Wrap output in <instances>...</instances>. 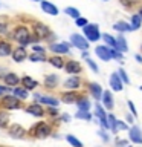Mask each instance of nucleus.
<instances>
[{
  "mask_svg": "<svg viewBox=\"0 0 142 147\" xmlns=\"http://www.w3.org/2000/svg\"><path fill=\"white\" fill-rule=\"evenodd\" d=\"M52 132H54L52 123H48V121L41 119V121L35 123L32 126V129L29 130V135L32 138H35V140H46V138H49L52 135Z\"/></svg>",
  "mask_w": 142,
  "mask_h": 147,
  "instance_id": "obj_1",
  "label": "nucleus"
},
{
  "mask_svg": "<svg viewBox=\"0 0 142 147\" xmlns=\"http://www.w3.org/2000/svg\"><path fill=\"white\" fill-rule=\"evenodd\" d=\"M0 107L6 110H17V109H23L25 104H23L20 98H17L11 92V94H5L3 96H0Z\"/></svg>",
  "mask_w": 142,
  "mask_h": 147,
  "instance_id": "obj_2",
  "label": "nucleus"
},
{
  "mask_svg": "<svg viewBox=\"0 0 142 147\" xmlns=\"http://www.w3.org/2000/svg\"><path fill=\"white\" fill-rule=\"evenodd\" d=\"M82 29V35L86 37L87 40L90 41V43H96V41L101 40V31H99V26L96 25V23H87L84 28H81Z\"/></svg>",
  "mask_w": 142,
  "mask_h": 147,
  "instance_id": "obj_3",
  "label": "nucleus"
},
{
  "mask_svg": "<svg viewBox=\"0 0 142 147\" xmlns=\"http://www.w3.org/2000/svg\"><path fill=\"white\" fill-rule=\"evenodd\" d=\"M32 34L35 37H38L40 40H48L49 35L52 34V31H50V28L48 25H44L43 22H34V25H32Z\"/></svg>",
  "mask_w": 142,
  "mask_h": 147,
  "instance_id": "obj_4",
  "label": "nucleus"
},
{
  "mask_svg": "<svg viewBox=\"0 0 142 147\" xmlns=\"http://www.w3.org/2000/svg\"><path fill=\"white\" fill-rule=\"evenodd\" d=\"M70 41H52L49 43V51L52 54H58V55H67L70 54Z\"/></svg>",
  "mask_w": 142,
  "mask_h": 147,
  "instance_id": "obj_5",
  "label": "nucleus"
},
{
  "mask_svg": "<svg viewBox=\"0 0 142 147\" xmlns=\"http://www.w3.org/2000/svg\"><path fill=\"white\" fill-rule=\"evenodd\" d=\"M29 34H31V29H29V28H27L26 25H17L11 32H9V38L18 43L20 40L26 38V37L29 35Z\"/></svg>",
  "mask_w": 142,
  "mask_h": 147,
  "instance_id": "obj_6",
  "label": "nucleus"
},
{
  "mask_svg": "<svg viewBox=\"0 0 142 147\" xmlns=\"http://www.w3.org/2000/svg\"><path fill=\"white\" fill-rule=\"evenodd\" d=\"M23 109H25L26 113H29V115H32V117H35V118L46 117V109L43 107V104H41V103H38V101H34V103L25 106Z\"/></svg>",
  "mask_w": 142,
  "mask_h": 147,
  "instance_id": "obj_7",
  "label": "nucleus"
},
{
  "mask_svg": "<svg viewBox=\"0 0 142 147\" xmlns=\"http://www.w3.org/2000/svg\"><path fill=\"white\" fill-rule=\"evenodd\" d=\"M70 45L73 46V48L80 49V51H87L89 46H90V41L81 34H72L70 35Z\"/></svg>",
  "mask_w": 142,
  "mask_h": 147,
  "instance_id": "obj_8",
  "label": "nucleus"
},
{
  "mask_svg": "<svg viewBox=\"0 0 142 147\" xmlns=\"http://www.w3.org/2000/svg\"><path fill=\"white\" fill-rule=\"evenodd\" d=\"M6 130H8V135L14 138V140H23L27 135V130L23 126H20V124H9V127Z\"/></svg>",
  "mask_w": 142,
  "mask_h": 147,
  "instance_id": "obj_9",
  "label": "nucleus"
},
{
  "mask_svg": "<svg viewBox=\"0 0 142 147\" xmlns=\"http://www.w3.org/2000/svg\"><path fill=\"white\" fill-rule=\"evenodd\" d=\"M63 87L70 90H80L82 87V78L80 75H70L63 81Z\"/></svg>",
  "mask_w": 142,
  "mask_h": 147,
  "instance_id": "obj_10",
  "label": "nucleus"
},
{
  "mask_svg": "<svg viewBox=\"0 0 142 147\" xmlns=\"http://www.w3.org/2000/svg\"><path fill=\"white\" fill-rule=\"evenodd\" d=\"M64 71H66L69 75H80L82 74V64L76 60H66L64 63Z\"/></svg>",
  "mask_w": 142,
  "mask_h": 147,
  "instance_id": "obj_11",
  "label": "nucleus"
},
{
  "mask_svg": "<svg viewBox=\"0 0 142 147\" xmlns=\"http://www.w3.org/2000/svg\"><path fill=\"white\" fill-rule=\"evenodd\" d=\"M80 90H70V89H66L64 92H61L60 95V101L64 104H75L76 100L80 98Z\"/></svg>",
  "mask_w": 142,
  "mask_h": 147,
  "instance_id": "obj_12",
  "label": "nucleus"
},
{
  "mask_svg": "<svg viewBox=\"0 0 142 147\" xmlns=\"http://www.w3.org/2000/svg\"><path fill=\"white\" fill-rule=\"evenodd\" d=\"M128 140L133 144H142V129L137 124H131L128 127Z\"/></svg>",
  "mask_w": 142,
  "mask_h": 147,
  "instance_id": "obj_13",
  "label": "nucleus"
},
{
  "mask_svg": "<svg viewBox=\"0 0 142 147\" xmlns=\"http://www.w3.org/2000/svg\"><path fill=\"white\" fill-rule=\"evenodd\" d=\"M27 55H29V52H27L26 46L18 45V46H15V48H12L11 57H12V60H14L15 63H23V61L27 58Z\"/></svg>",
  "mask_w": 142,
  "mask_h": 147,
  "instance_id": "obj_14",
  "label": "nucleus"
},
{
  "mask_svg": "<svg viewBox=\"0 0 142 147\" xmlns=\"http://www.w3.org/2000/svg\"><path fill=\"white\" fill-rule=\"evenodd\" d=\"M110 49H112V48H110V46H107V45H98V46L95 48V54H96V57H98L101 61L107 63V61H110V60H113Z\"/></svg>",
  "mask_w": 142,
  "mask_h": 147,
  "instance_id": "obj_15",
  "label": "nucleus"
},
{
  "mask_svg": "<svg viewBox=\"0 0 142 147\" xmlns=\"http://www.w3.org/2000/svg\"><path fill=\"white\" fill-rule=\"evenodd\" d=\"M87 92H89V95L93 98L95 101H99L101 96H102V86L99 84V83H95V81H89L87 83Z\"/></svg>",
  "mask_w": 142,
  "mask_h": 147,
  "instance_id": "obj_16",
  "label": "nucleus"
},
{
  "mask_svg": "<svg viewBox=\"0 0 142 147\" xmlns=\"http://www.w3.org/2000/svg\"><path fill=\"white\" fill-rule=\"evenodd\" d=\"M34 101H38L43 106H60V101L54 95H41V94H34Z\"/></svg>",
  "mask_w": 142,
  "mask_h": 147,
  "instance_id": "obj_17",
  "label": "nucleus"
},
{
  "mask_svg": "<svg viewBox=\"0 0 142 147\" xmlns=\"http://www.w3.org/2000/svg\"><path fill=\"white\" fill-rule=\"evenodd\" d=\"M109 84H110V89L113 92H122L124 90V81L121 80V77H119L118 72H113L110 74V78H109Z\"/></svg>",
  "mask_w": 142,
  "mask_h": 147,
  "instance_id": "obj_18",
  "label": "nucleus"
},
{
  "mask_svg": "<svg viewBox=\"0 0 142 147\" xmlns=\"http://www.w3.org/2000/svg\"><path fill=\"white\" fill-rule=\"evenodd\" d=\"M101 104L105 107V110H113L115 109V98H113V90H102V96H101Z\"/></svg>",
  "mask_w": 142,
  "mask_h": 147,
  "instance_id": "obj_19",
  "label": "nucleus"
},
{
  "mask_svg": "<svg viewBox=\"0 0 142 147\" xmlns=\"http://www.w3.org/2000/svg\"><path fill=\"white\" fill-rule=\"evenodd\" d=\"M20 86H23L25 89H27V90H35L37 87L40 86V83L37 81V80H34L32 77H29V75H23L21 78H20Z\"/></svg>",
  "mask_w": 142,
  "mask_h": 147,
  "instance_id": "obj_20",
  "label": "nucleus"
},
{
  "mask_svg": "<svg viewBox=\"0 0 142 147\" xmlns=\"http://www.w3.org/2000/svg\"><path fill=\"white\" fill-rule=\"evenodd\" d=\"M41 11H43L44 14H48V16H52V17H57L60 14V9L55 6L54 3L48 2V0H41Z\"/></svg>",
  "mask_w": 142,
  "mask_h": 147,
  "instance_id": "obj_21",
  "label": "nucleus"
},
{
  "mask_svg": "<svg viewBox=\"0 0 142 147\" xmlns=\"http://www.w3.org/2000/svg\"><path fill=\"white\" fill-rule=\"evenodd\" d=\"M58 84H60V77L57 75V74H48V75L44 77L43 86L46 87V89L52 90V89H55Z\"/></svg>",
  "mask_w": 142,
  "mask_h": 147,
  "instance_id": "obj_22",
  "label": "nucleus"
},
{
  "mask_svg": "<svg viewBox=\"0 0 142 147\" xmlns=\"http://www.w3.org/2000/svg\"><path fill=\"white\" fill-rule=\"evenodd\" d=\"M3 83L6 86H9V87H15V86L20 84V77H18L15 72L8 71L6 74H5V77H3Z\"/></svg>",
  "mask_w": 142,
  "mask_h": 147,
  "instance_id": "obj_23",
  "label": "nucleus"
},
{
  "mask_svg": "<svg viewBox=\"0 0 142 147\" xmlns=\"http://www.w3.org/2000/svg\"><path fill=\"white\" fill-rule=\"evenodd\" d=\"M50 66H54L55 69H64V63L66 60L63 58V55H58V54H52L50 57H48V61Z\"/></svg>",
  "mask_w": 142,
  "mask_h": 147,
  "instance_id": "obj_24",
  "label": "nucleus"
},
{
  "mask_svg": "<svg viewBox=\"0 0 142 147\" xmlns=\"http://www.w3.org/2000/svg\"><path fill=\"white\" fill-rule=\"evenodd\" d=\"M12 48L14 46L11 45V41L5 40V38H0V57L5 58V57H9L12 52Z\"/></svg>",
  "mask_w": 142,
  "mask_h": 147,
  "instance_id": "obj_25",
  "label": "nucleus"
},
{
  "mask_svg": "<svg viewBox=\"0 0 142 147\" xmlns=\"http://www.w3.org/2000/svg\"><path fill=\"white\" fill-rule=\"evenodd\" d=\"M113 29L116 32H121V34H125V32H131V25L125 20H118L116 23L113 25Z\"/></svg>",
  "mask_w": 142,
  "mask_h": 147,
  "instance_id": "obj_26",
  "label": "nucleus"
},
{
  "mask_svg": "<svg viewBox=\"0 0 142 147\" xmlns=\"http://www.w3.org/2000/svg\"><path fill=\"white\" fill-rule=\"evenodd\" d=\"M115 48L118 51H121V52H124V54L128 51V41L121 32H118V35H116V46H115Z\"/></svg>",
  "mask_w": 142,
  "mask_h": 147,
  "instance_id": "obj_27",
  "label": "nucleus"
},
{
  "mask_svg": "<svg viewBox=\"0 0 142 147\" xmlns=\"http://www.w3.org/2000/svg\"><path fill=\"white\" fill-rule=\"evenodd\" d=\"M75 104H76L78 110H90L92 109V101L86 95H80V98L76 100Z\"/></svg>",
  "mask_w": 142,
  "mask_h": 147,
  "instance_id": "obj_28",
  "label": "nucleus"
},
{
  "mask_svg": "<svg viewBox=\"0 0 142 147\" xmlns=\"http://www.w3.org/2000/svg\"><path fill=\"white\" fill-rule=\"evenodd\" d=\"M12 94L17 96V98H20L21 101H26L27 98H29V90L25 89L23 86H15L12 87Z\"/></svg>",
  "mask_w": 142,
  "mask_h": 147,
  "instance_id": "obj_29",
  "label": "nucleus"
},
{
  "mask_svg": "<svg viewBox=\"0 0 142 147\" xmlns=\"http://www.w3.org/2000/svg\"><path fill=\"white\" fill-rule=\"evenodd\" d=\"M11 124V117H9L8 110L0 107V129H8Z\"/></svg>",
  "mask_w": 142,
  "mask_h": 147,
  "instance_id": "obj_30",
  "label": "nucleus"
},
{
  "mask_svg": "<svg viewBox=\"0 0 142 147\" xmlns=\"http://www.w3.org/2000/svg\"><path fill=\"white\" fill-rule=\"evenodd\" d=\"M27 60L32 63H46L48 61V55L41 54V52H31L27 55Z\"/></svg>",
  "mask_w": 142,
  "mask_h": 147,
  "instance_id": "obj_31",
  "label": "nucleus"
},
{
  "mask_svg": "<svg viewBox=\"0 0 142 147\" xmlns=\"http://www.w3.org/2000/svg\"><path fill=\"white\" fill-rule=\"evenodd\" d=\"M131 25V29L133 31H137V29H141L142 28V18H141V16L139 14H133V16L130 17V22H128Z\"/></svg>",
  "mask_w": 142,
  "mask_h": 147,
  "instance_id": "obj_32",
  "label": "nucleus"
},
{
  "mask_svg": "<svg viewBox=\"0 0 142 147\" xmlns=\"http://www.w3.org/2000/svg\"><path fill=\"white\" fill-rule=\"evenodd\" d=\"M73 117L76 119H82V121H92L93 119V115H92L90 110H76V113Z\"/></svg>",
  "mask_w": 142,
  "mask_h": 147,
  "instance_id": "obj_33",
  "label": "nucleus"
},
{
  "mask_svg": "<svg viewBox=\"0 0 142 147\" xmlns=\"http://www.w3.org/2000/svg\"><path fill=\"white\" fill-rule=\"evenodd\" d=\"M101 38H102L104 45L110 46V48H115V46H116V37H113L112 34H109V32H104V34L101 35Z\"/></svg>",
  "mask_w": 142,
  "mask_h": 147,
  "instance_id": "obj_34",
  "label": "nucleus"
},
{
  "mask_svg": "<svg viewBox=\"0 0 142 147\" xmlns=\"http://www.w3.org/2000/svg\"><path fill=\"white\" fill-rule=\"evenodd\" d=\"M46 109V117H49V118H58L60 117V110H58V106H48V107H44Z\"/></svg>",
  "mask_w": 142,
  "mask_h": 147,
  "instance_id": "obj_35",
  "label": "nucleus"
},
{
  "mask_svg": "<svg viewBox=\"0 0 142 147\" xmlns=\"http://www.w3.org/2000/svg\"><path fill=\"white\" fill-rule=\"evenodd\" d=\"M64 14H66V16H69L70 18H73V20H75V18H78V17L81 16L80 9L75 8V6H67V8H64Z\"/></svg>",
  "mask_w": 142,
  "mask_h": 147,
  "instance_id": "obj_36",
  "label": "nucleus"
},
{
  "mask_svg": "<svg viewBox=\"0 0 142 147\" xmlns=\"http://www.w3.org/2000/svg\"><path fill=\"white\" fill-rule=\"evenodd\" d=\"M130 124L127 121H122V119H116V133L118 132H127Z\"/></svg>",
  "mask_w": 142,
  "mask_h": 147,
  "instance_id": "obj_37",
  "label": "nucleus"
},
{
  "mask_svg": "<svg viewBox=\"0 0 142 147\" xmlns=\"http://www.w3.org/2000/svg\"><path fill=\"white\" fill-rule=\"evenodd\" d=\"M107 119H109V124H110V132L112 133H116V117L113 113H107Z\"/></svg>",
  "mask_w": 142,
  "mask_h": 147,
  "instance_id": "obj_38",
  "label": "nucleus"
},
{
  "mask_svg": "<svg viewBox=\"0 0 142 147\" xmlns=\"http://www.w3.org/2000/svg\"><path fill=\"white\" fill-rule=\"evenodd\" d=\"M66 141L70 146H73V147H82V142L78 140L76 136H73V135H66Z\"/></svg>",
  "mask_w": 142,
  "mask_h": 147,
  "instance_id": "obj_39",
  "label": "nucleus"
},
{
  "mask_svg": "<svg viewBox=\"0 0 142 147\" xmlns=\"http://www.w3.org/2000/svg\"><path fill=\"white\" fill-rule=\"evenodd\" d=\"M116 72L119 74V77H121V80L124 81V84H130V77L127 75L125 69H124V67H119V69H118Z\"/></svg>",
  "mask_w": 142,
  "mask_h": 147,
  "instance_id": "obj_40",
  "label": "nucleus"
},
{
  "mask_svg": "<svg viewBox=\"0 0 142 147\" xmlns=\"http://www.w3.org/2000/svg\"><path fill=\"white\" fill-rule=\"evenodd\" d=\"M98 136L104 142H110V135H109V130H105V129L101 127L99 130H98Z\"/></svg>",
  "mask_w": 142,
  "mask_h": 147,
  "instance_id": "obj_41",
  "label": "nucleus"
},
{
  "mask_svg": "<svg viewBox=\"0 0 142 147\" xmlns=\"http://www.w3.org/2000/svg\"><path fill=\"white\" fill-rule=\"evenodd\" d=\"M86 64H87V66H89V67L92 69V71H93V74H98V72H99L98 64H96V63H95V61H93V60H92L90 57H87V58H86Z\"/></svg>",
  "mask_w": 142,
  "mask_h": 147,
  "instance_id": "obj_42",
  "label": "nucleus"
},
{
  "mask_svg": "<svg viewBox=\"0 0 142 147\" xmlns=\"http://www.w3.org/2000/svg\"><path fill=\"white\" fill-rule=\"evenodd\" d=\"M110 52H112V58L113 60H124V52H121V51H118L116 48H112L110 49Z\"/></svg>",
  "mask_w": 142,
  "mask_h": 147,
  "instance_id": "obj_43",
  "label": "nucleus"
},
{
  "mask_svg": "<svg viewBox=\"0 0 142 147\" xmlns=\"http://www.w3.org/2000/svg\"><path fill=\"white\" fill-rule=\"evenodd\" d=\"M31 49H32V52H41V54H46V48L43 45H40V43H34L31 46Z\"/></svg>",
  "mask_w": 142,
  "mask_h": 147,
  "instance_id": "obj_44",
  "label": "nucleus"
},
{
  "mask_svg": "<svg viewBox=\"0 0 142 147\" xmlns=\"http://www.w3.org/2000/svg\"><path fill=\"white\" fill-rule=\"evenodd\" d=\"M87 23H89V20H87L86 17H82V16H80L78 18H75V25H76L78 28H84Z\"/></svg>",
  "mask_w": 142,
  "mask_h": 147,
  "instance_id": "obj_45",
  "label": "nucleus"
},
{
  "mask_svg": "<svg viewBox=\"0 0 142 147\" xmlns=\"http://www.w3.org/2000/svg\"><path fill=\"white\" fill-rule=\"evenodd\" d=\"M119 3H121V6H124L125 9H133L135 8V2L133 0H118Z\"/></svg>",
  "mask_w": 142,
  "mask_h": 147,
  "instance_id": "obj_46",
  "label": "nucleus"
},
{
  "mask_svg": "<svg viewBox=\"0 0 142 147\" xmlns=\"http://www.w3.org/2000/svg\"><path fill=\"white\" fill-rule=\"evenodd\" d=\"M70 121H72V117L69 113H60L58 123H70Z\"/></svg>",
  "mask_w": 142,
  "mask_h": 147,
  "instance_id": "obj_47",
  "label": "nucleus"
},
{
  "mask_svg": "<svg viewBox=\"0 0 142 147\" xmlns=\"http://www.w3.org/2000/svg\"><path fill=\"white\" fill-rule=\"evenodd\" d=\"M0 35H9V25L8 23H0Z\"/></svg>",
  "mask_w": 142,
  "mask_h": 147,
  "instance_id": "obj_48",
  "label": "nucleus"
},
{
  "mask_svg": "<svg viewBox=\"0 0 142 147\" xmlns=\"http://www.w3.org/2000/svg\"><path fill=\"white\" fill-rule=\"evenodd\" d=\"M12 92V87H9V86H6L3 83V84H0V96H3L5 94H11Z\"/></svg>",
  "mask_w": 142,
  "mask_h": 147,
  "instance_id": "obj_49",
  "label": "nucleus"
},
{
  "mask_svg": "<svg viewBox=\"0 0 142 147\" xmlns=\"http://www.w3.org/2000/svg\"><path fill=\"white\" fill-rule=\"evenodd\" d=\"M127 106H128V109H130V113H131V115H135V117H137L136 106H135V103H133L131 100H128V101H127Z\"/></svg>",
  "mask_w": 142,
  "mask_h": 147,
  "instance_id": "obj_50",
  "label": "nucleus"
},
{
  "mask_svg": "<svg viewBox=\"0 0 142 147\" xmlns=\"http://www.w3.org/2000/svg\"><path fill=\"white\" fill-rule=\"evenodd\" d=\"M115 142H116V146H128L130 140H122V138H116V140H115Z\"/></svg>",
  "mask_w": 142,
  "mask_h": 147,
  "instance_id": "obj_51",
  "label": "nucleus"
},
{
  "mask_svg": "<svg viewBox=\"0 0 142 147\" xmlns=\"http://www.w3.org/2000/svg\"><path fill=\"white\" fill-rule=\"evenodd\" d=\"M135 119H136L135 115H131V113H127V115H125V121L130 124V126H131V124H135Z\"/></svg>",
  "mask_w": 142,
  "mask_h": 147,
  "instance_id": "obj_52",
  "label": "nucleus"
},
{
  "mask_svg": "<svg viewBox=\"0 0 142 147\" xmlns=\"http://www.w3.org/2000/svg\"><path fill=\"white\" fill-rule=\"evenodd\" d=\"M8 71L5 69L3 66H0V80H3V77H5V74H6Z\"/></svg>",
  "mask_w": 142,
  "mask_h": 147,
  "instance_id": "obj_53",
  "label": "nucleus"
},
{
  "mask_svg": "<svg viewBox=\"0 0 142 147\" xmlns=\"http://www.w3.org/2000/svg\"><path fill=\"white\" fill-rule=\"evenodd\" d=\"M81 57L84 58V60L89 57V49H87V51H81Z\"/></svg>",
  "mask_w": 142,
  "mask_h": 147,
  "instance_id": "obj_54",
  "label": "nucleus"
},
{
  "mask_svg": "<svg viewBox=\"0 0 142 147\" xmlns=\"http://www.w3.org/2000/svg\"><path fill=\"white\" fill-rule=\"evenodd\" d=\"M135 60H136L137 63L142 64V55H141V54H136V55H135Z\"/></svg>",
  "mask_w": 142,
  "mask_h": 147,
  "instance_id": "obj_55",
  "label": "nucleus"
},
{
  "mask_svg": "<svg viewBox=\"0 0 142 147\" xmlns=\"http://www.w3.org/2000/svg\"><path fill=\"white\" fill-rule=\"evenodd\" d=\"M137 14H139V16H141V18H142V6H139V8H137Z\"/></svg>",
  "mask_w": 142,
  "mask_h": 147,
  "instance_id": "obj_56",
  "label": "nucleus"
},
{
  "mask_svg": "<svg viewBox=\"0 0 142 147\" xmlns=\"http://www.w3.org/2000/svg\"><path fill=\"white\" fill-rule=\"evenodd\" d=\"M32 2H41V0H32Z\"/></svg>",
  "mask_w": 142,
  "mask_h": 147,
  "instance_id": "obj_57",
  "label": "nucleus"
},
{
  "mask_svg": "<svg viewBox=\"0 0 142 147\" xmlns=\"http://www.w3.org/2000/svg\"><path fill=\"white\" fill-rule=\"evenodd\" d=\"M139 90H141V92H142V86H139Z\"/></svg>",
  "mask_w": 142,
  "mask_h": 147,
  "instance_id": "obj_58",
  "label": "nucleus"
},
{
  "mask_svg": "<svg viewBox=\"0 0 142 147\" xmlns=\"http://www.w3.org/2000/svg\"><path fill=\"white\" fill-rule=\"evenodd\" d=\"M102 2H109V0H102Z\"/></svg>",
  "mask_w": 142,
  "mask_h": 147,
  "instance_id": "obj_59",
  "label": "nucleus"
},
{
  "mask_svg": "<svg viewBox=\"0 0 142 147\" xmlns=\"http://www.w3.org/2000/svg\"><path fill=\"white\" fill-rule=\"evenodd\" d=\"M141 51H142V45H141Z\"/></svg>",
  "mask_w": 142,
  "mask_h": 147,
  "instance_id": "obj_60",
  "label": "nucleus"
}]
</instances>
